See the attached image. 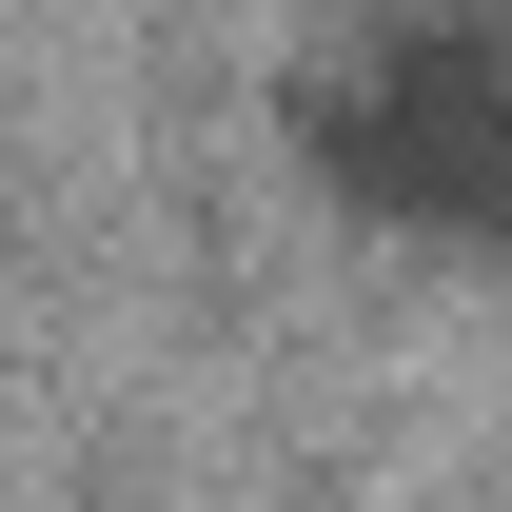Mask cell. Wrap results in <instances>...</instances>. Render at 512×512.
<instances>
[{
	"label": "cell",
	"instance_id": "1",
	"mask_svg": "<svg viewBox=\"0 0 512 512\" xmlns=\"http://www.w3.org/2000/svg\"><path fill=\"white\" fill-rule=\"evenodd\" d=\"M316 178L394 237H512V60L473 20H355L316 60Z\"/></svg>",
	"mask_w": 512,
	"mask_h": 512
}]
</instances>
